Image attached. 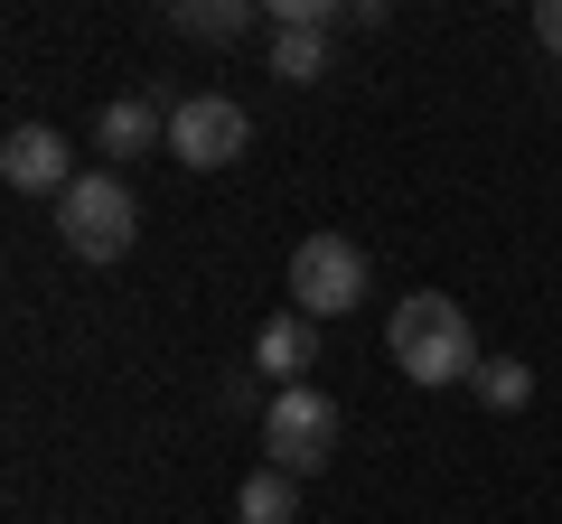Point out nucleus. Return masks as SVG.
<instances>
[{
    "label": "nucleus",
    "mask_w": 562,
    "mask_h": 524,
    "mask_svg": "<svg viewBox=\"0 0 562 524\" xmlns=\"http://www.w3.org/2000/svg\"><path fill=\"white\" fill-rule=\"evenodd\" d=\"M469 384H479L487 412H525V403H535V365H516V356H487Z\"/></svg>",
    "instance_id": "obj_12"
},
{
    "label": "nucleus",
    "mask_w": 562,
    "mask_h": 524,
    "mask_svg": "<svg viewBox=\"0 0 562 524\" xmlns=\"http://www.w3.org/2000/svg\"><path fill=\"white\" fill-rule=\"evenodd\" d=\"M384 346H394V375H413V384H469V375L487 365V356H479V328H469V309L441 300V291L394 300Z\"/></svg>",
    "instance_id": "obj_1"
},
{
    "label": "nucleus",
    "mask_w": 562,
    "mask_h": 524,
    "mask_svg": "<svg viewBox=\"0 0 562 524\" xmlns=\"http://www.w3.org/2000/svg\"><path fill=\"white\" fill-rule=\"evenodd\" d=\"M0 179L20 187V197H66V187H76L85 169H76V150H66L57 132H47V122H20V132L0 141Z\"/></svg>",
    "instance_id": "obj_6"
},
{
    "label": "nucleus",
    "mask_w": 562,
    "mask_h": 524,
    "mask_svg": "<svg viewBox=\"0 0 562 524\" xmlns=\"http://www.w3.org/2000/svg\"><path fill=\"white\" fill-rule=\"evenodd\" d=\"M262 449H272V468H291V478L328 468V449H338V403H328L319 384H281L272 403H262Z\"/></svg>",
    "instance_id": "obj_3"
},
{
    "label": "nucleus",
    "mask_w": 562,
    "mask_h": 524,
    "mask_svg": "<svg viewBox=\"0 0 562 524\" xmlns=\"http://www.w3.org/2000/svg\"><path fill=\"white\" fill-rule=\"evenodd\" d=\"M169 29H179V38L225 47V38H244V29H254V0H179V10H169Z\"/></svg>",
    "instance_id": "obj_11"
},
{
    "label": "nucleus",
    "mask_w": 562,
    "mask_h": 524,
    "mask_svg": "<svg viewBox=\"0 0 562 524\" xmlns=\"http://www.w3.org/2000/svg\"><path fill=\"white\" fill-rule=\"evenodd\" d=\"M169 141V113H160V103H150V94H122V103H103V122H94V150H103V160H140V150H160Z\"/></svg>",
    "instance_id": "obj_7"
},
{
    "label": "nucleus",
    "mask_w": 562,
    "mask_h": 524,
    "mask_svg": "<svg viewBox=\"0 0 562 524\" xmlns=\"http://www.w3.org/2000/svg\"><path fill=\"white\" fill-rule=\"evenodd\" d=\"M169 150L188 169H235L254 150V113L235 94H188V103H169Z\"/></svg>",
    "instance_id": "obj_5"
},
{
    "label": "nucleus",
    "mask_w": 562,
    "mask_h": 524,
    "mask_svg": "<svg viewBox=\"0 0 562 524\" xmlns=\"http://www.w3.org/2000/svg\"><path fill=\"white\" fill-rule=\"evenodd\" d=\"M272 76L281 84H319L328 76V20H281L272 29Z\"/></svg>",
    "instance_id": "obj_9"
},
{
    "label": "nucleus",
    "mask_w": 562,
    "mask_h": 524,
    "mask_svg": "<svg viewBox=\"0 0 562 524\" xmlns=\"http://www.w3.org/2000/svg\"><path fill=\"white\" fill-rule=\"evenodd\" d=\"M366 291H375V262H366V243H347V235H310L301 253H291V300H301V319H338V309H357Z\"/></svg>",
    "instance_id": "obj_4"
},
{
    "label": "nucleus",
    "mask_w": 562,
    "mask_h": 524,
    "mask_svg": "<svg viewBox=\"0 0 562 524\" xmlns=\"http://www.w3.org/2000/svg\"><path fill=\"white\" fill-rule=\"evenodd\" d=\"M235 515L244 524H301V478H291V468H254L244 497H235Z\"/></svg>",
    "instance_id": "obj_10"
},
{
    "label": "nucleus",
    "mask_w": 562,
    "mask_h": 524,
    "mask_svg": "<svg viewBox=\"0 0 562 524\" xmlns=\"http://www.w3.org/2000/svg\"><path fill=\"white\" fill-rule=\"evenodd\" d=\"M57 243L76 262H122L140 243V197H132V179L122 169H85L76 187L57 197Z\"/></svg>",
    "instance_id": "obj_2"
},
{
    "label": "nucleus",
    "mask_w": 562,
    "mask_h": 524,
    "mask_svg": "<svg viewBox=\"0 0 562 524\" xmlns=\"http://www.w3.org/2000/svg\"><path fill=\"white\" fill-rule=\"evenodd\" d=\"M535 38L553 47V57H562V0H543V10H535Z\"/></svg>",
    "instance_id": "obj_13"
},
{
    "label": "nucleus",
    "mask_w": 562,
    "mask_h": 524,
    "mask_svg": "<svg viewBox=\"0 0 562 524\" xmlns=\"http://www.w3.org/2000/svg\"><path fill=\"white\" fill-rule=\"evenodd\" d=\"M319 365V319H301V309H272L262 319V338H254V375H310Z\"/></svg>",
    "instance_id": "obj_8"
}]
</instances>
